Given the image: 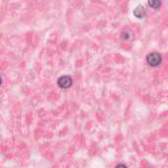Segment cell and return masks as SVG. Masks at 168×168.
<instances>
[{"instance_id": "obj_5", "label": "cell", "mask_w": 168, "mask_h": 168, "mask_svg": "<svg viewBox=\"0 0 168 168\" xmlns=\"http://www.w3.org/2000/svg\"><path fill=\"white\" fill-rule=\"evenodd\" d=\"M121 37H122V39H123V40L128 39V38L130 37L129 32H122V35H121Z\"/></svg>"}, {"instance_id": "obj_3", "label": "cell", "mask_w": 168, "mask_h": 168, "mask_svg": "<svg viewBox=\"0 0 168 168\" xmlns=\"http://www.w3.org/2000/svg\"><path fill=\"white\" fill-rule=\"evenodd\" d=\"M134 16L138 19H143L146 16V9L144 6L139 5L138 7H136L134 10Z\"/></svg>"}, {"instance_id": "obj_1", "label": "cell", "mask_w": 168, "mask_h": 168, "mask_svg": "<svg viewBox=\"0 0 168 168\" xmlns=\"http://www.w3.org/2000/svg\"><path fill=\"white\" fill-rule=\"evenodd\" d=\"M162 61V57L157 52H152L151 54L147 55L146 57V62L151 67H157L161 64Z\"/></svg>"}, {"instance_id": "obj_4", "label": "cell", "mask_w": 168, "mask_h": 168, "mask_svg": "<svg viewBox=\"0 0 168 168\" xmlns=\"http://www.w3.org/2000/svg\"><path fill=\"white\" fill-rule=\"evenodd\" d=\"M147 2H149V5L153 9H158V8H160V6H161L160 0H149Z\"/></svg>"}, {"instance_id": "obj_2", "label": "cell", "mask_w": 168, "mask_h": 168, "mask_svg": "<svg viewBox=\"0 0 168 168\" xmlns=\"http://www.w3.org/2000/svg\"><path fill=\"white\" fill-rule=\"evenodd\" d=\"M57 84L61 89H69L72 86V79L69 76H61L58 79Z\"/></svg>"}]
</instances>
